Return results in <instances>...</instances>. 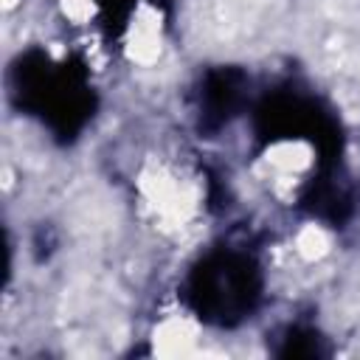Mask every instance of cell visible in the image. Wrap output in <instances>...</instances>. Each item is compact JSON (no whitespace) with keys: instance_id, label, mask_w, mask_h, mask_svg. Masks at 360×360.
Instances as JSON below:
<instances>
[{"instance_id":"cell-4","label":"cell","mask_w":360,"mask_h":360,"mask_svg":"<svg viewBox=\"0 0 360 360\" xmlns=\"http://www.w3.org/2000/svg\"><path fill=\"white\" fill-rule=\"evenodd\" d=\"M248 76L239 68H214L200 93V129L217 132L222 129L245 104Z\"/></svg>"},{"instance_id":"cell-7","label":"cell","mask_w":360,"mask_h":360,"mask_svg":"<svg viewBox=\"0 0 360 360\" xmlns=\"http://www.w3.org/2000/svg\"><path fill=\"white\" fill-rule=\"evenodd\" d=\"M98 3V11H101V20L107 25V31L118 34L135 6V0H96Z\"/></svg>"},{"instance_id":"cell-6","label":"cell","mask_w":360,"mask_h":360,"mask_svg":"<svg viewBox=\"0 0 360 360\" xmlns=\"http://www.w3.org/2000/svg\"><path fill=\"white\" fill-rule=\"evenodd\" d=\"M323 340L315 329L307 326H295L284 335V343L278 349V357H323Z\"/></svg>"},{"instance_id":"cell-3","label":"cell","mask_w":360,"mask_h":360,"mask_svg":"<svg viewBox=\"0 0 360 360\" xmlns=\"http://www.w3.org/2000/svg\"><path fill=\"white\" fill-rule=\"evenodd\" d=\"M253 124L262 143L309 138L321 155L318 169L335 172L340 160V127L315 98H307L292 90H276L259 101Z\"/></svg>"},{"instance_id":"cell-1","label":"cell","mask_w":360,"mask_h":360,"mask_svg":"<svg viewBox=\"0 0 360 360\" xmlns=\"http://www.w3.org/2000/svg\"><path fill=\"white\" fill-rule=\"evenodd\" d=\"M11 101L17 110L37 115L56 141H73L96 112V93L79 56L53 65L42 51H25L11 65Z\"/></svg>"},{"instance_id":"cell-5","label":"cell","mask_w":360,"mask_h":360,"mask_svg":"<svg viewBox=\"0 0 360 360\" xmlns=\"http://www.w3.org/2000/svg\"><path fill=\"white\" fill-rule=\"evenodd\" d=\"M301 208L309 211L318 219H326L329 225L340 228L349 217H352V194L335 183L332 172H318V177H312V183L304 188L301 194Z\"/></svg>"},{"instance_id":"cell-2","label":"cell","mask_w":360,"mask_h":360,"mask_svg":"<svg viewBox=\"0 0 360 360\" xmlns=\"http://www.w3.org/2000/svg\"><path fill=\"white\" fill-rule=\"evenodd\" d=\"M262 267L242 250H214L202 256L186 281V301L191 312L219 329H233L262 301Z\"/></svg>"}]
</instances>
